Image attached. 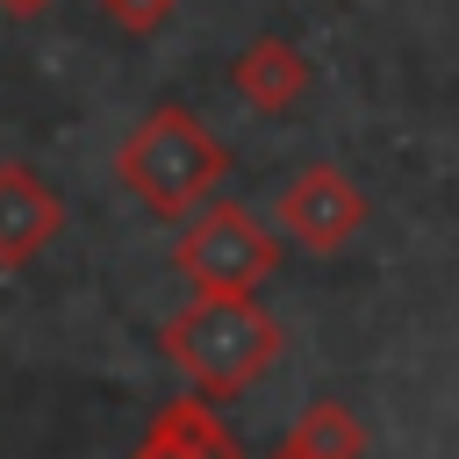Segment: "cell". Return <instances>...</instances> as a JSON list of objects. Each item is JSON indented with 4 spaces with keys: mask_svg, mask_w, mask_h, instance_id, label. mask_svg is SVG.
I'll return each instance as SVG.
<instances>
[{
    "mask_svg": "<svg viewBox=\"0 0 459 459\" xmlns=\"http://www.w3.org/2000/svg\"><path fill=\"white\" fill-rule=\"evenodd\" d=\"M172 7H179V0H100V14H108L115 29H129V36H158V29L172 22Z\"/></svg>",
    "mask_w": 459,
    "mask_h": 459,
    "instance_id": "9c48e42d",
    "label": "cell"
},
{
    "mask_svg": "<svg viewBox=\"0 0 459 459\" xmlns=\"http://www.w3.org/2000/svg\"><path fill=\"white\" fill-rule=\"evenodd\" d=\"M230 86H237L244 108H258V115H287V108L308 93V57H301V43H287V36H258V43L237 50Z\"/></svg>",
    "mask_w": 459,
    "mask_h": 459,
    "instance_id": "8992f818",
    "label": "cell"
},
{
    "mask_svg": "<svg viewBox=\"0 0 459 459\" xmlns=\"http://www.w3.org/2000/svg\"><path fill=\"white\" fill-rule=\"evenodd\" d=\"M280 445H294L301 459H359L366 452V430H359V416L344 402H308Z\"/></svg>",
    "mask_w": 459,
    "mask_h": 459,
    "instance_id": "ba28073f",
    "label": "cell"
},
{
    "mask_svg": "<svg viewBox=\"0 0 459 459\" xmlns=\"http://www.w3.org/2000/svg\"><path fill=\"white\" fill-rule=\"evenodd\" d=\"M65 237V201L29 165H0V273H22Z\"/></svg>",
    "mask_w": 459,
    "mask_h": 459,
    "instance_id": "5b68a950",
    "label": "cell"
},
{
    "mask_svg": "<svg viewBox=\"0 0 459 459\" xmlns=\"http://www.w3.org/2000/svg\"><path fill=\"white\" fill-rule=\"evenodd\" d=\"M129 459H244V445L208 409V394H186V402H165L158 409V423L143 430V445Z\"/></svg>",
    "mask_w": 459,
    "mask_h": 459,
    "instance_id": "52a82bcc",
    "label": "cell"
},
{
    "mask_svg": "<svg viewBox=\"0 0 459 459\" xmlns=\"http://www.w3.org/2000/svg\"><path fill=\"white\" fill-rule=\"evenodd\" d=\"M359 222H366V194L351 186L344 165H301V172L280 186V230H287L301 251H316V258L344 251V244L359 237Z\"/></svg>",
    "mask_w": 459,
    "mask_h": 459,
    "instance_id": "277c9868",
    "label": "cell"
},
{
    "mask_svg": "<svg viewBox=\"0 0 459 459\" xmlns=\"http://www.w3.org/2000/svg\"><path fill=\"white\" fill-rule=\"evenodd\" d=\"M115 179L129 201H143L151 215L165 222H186L222 179H230V143L179 100H158L143 108V122L122 136L115 151Z\"/></svg>",
    "mask_w": 459,
    "mask_h": 459,
    "instance_id": "7a4b0ae2",
    "label": "cell"
},
{
    "mask_svg": "<svg viewBox=\"0 0 459 459\" xmlns=\"http://www.w3.org/2000/svg\"><path fill=\"white\" fill-rule=\"evenodd\" d=\"M273 265H280V237L244 201H201L172 237V273L194 294H251L258 280H273Z\"/></svg>",
    "mask_w": 459,
    "mask_h": 459,
    "instance_id": "3957f363",
    "label": "cell"
},
{
    "mask_svg": "<svg viewBox=\"0 0 459 459\" xmlns=\"http://www.w3.org/2000/svg\"><path fill=\"white\" fill-rule=\"evenodd\" d=\"M273 459H301V452H294V445H280V452H273Z\"/></svg>",
    "mask_w": 459,
    "mask_h": 459,
    "instance_id": "8fae6325",
    "label": "cell"
},
{
    "mask_svg": "<svg viewBox=\"0 0 459 459\" xmlns=\"http://www.w3.org/2000/svg\"><path fill=\"white\" fill-rule=\"evenodd\" d=\"M50 7H57V0H0L7 22H36V14H50Z\"/></svg>",
    "mask_w": 459,
    "mask_h": 459,
    "instance_id": "30bf717a",
    "label": "cell"
},
{
    "mask_svg": "<svg viewBox=\"0 0 459 459\" xmlns=\"http://www.w3.org/2000/svg\"><path fill=\"white\" fill-rule=\"evenodd\" d=\"M158 351H165V366H172L194 394L230 402V394L258 387V380L280 366L287 337H280V323L265 316L258 294H186V301L165 316Z\"/></svg>",
    "mask_w": 459,
    "mask_h": 459,
    "instance_id": "6da1fadb",
    "label": "cell"
}]
</instances>
